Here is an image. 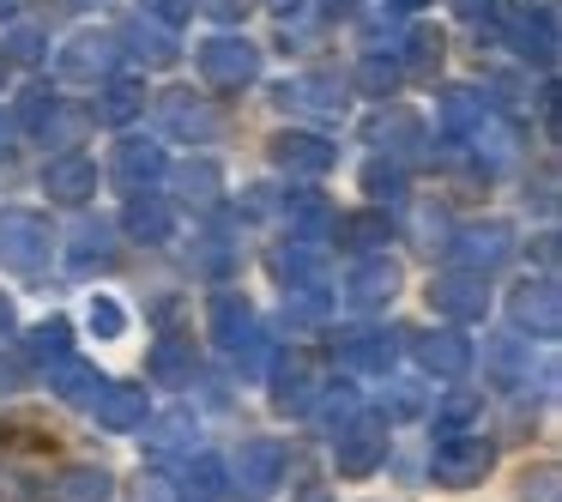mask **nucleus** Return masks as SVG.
<instances>
[]
</instances>
